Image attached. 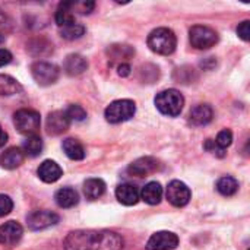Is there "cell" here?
Segmentation results:
<instances>
[{
	"label": "cell",
	"instance_id": "cell-10",
	"mask_svg": "<svg viewBox=\"0 0 250 250\" xmlns=\"http://www.w3.org/2000/svg\"><path fill=\"white\" fill-rule=\"evenodd\" d=\"M161 168V164L157 158H152V157H142L136 161H133L130 166H129V173L132 176H136V177H146L149 174H154L157 171H160Z\"/></svg>",
	"mask_w": 250,
	"mask_h": 250
},
{
	"label": "cell",
	"instance_id": "cell-28",
	"mask_svg": "<svg viewBox=\"0 0 250 250\" xmlns=\"http://www.w3.org/2000/svg\"><path fill=\"white\" fill-rule=\"evenodd\" d=\"M64 113H66L69 122H82V120L86 119V111H85V110L82 108V105H79V104H72V105H69V107L64 110Z\"/></svg>",
	"mask_w": 250,
	"mask_h": 250
},
{
	"label": "cell",
	"instance_id": "cell-14",
	"mask_svg": "<svg viewBox=\"0 0 250 250\" xmlns=\"http://www.w3.org/2000/svg\"><path fill=\"white\" fill-rule=\"evenodd\" d=\"M25 160V154L21 148H9L4 152L0 154V166L6 170H15L18 168Z\"/></svg>",
	"mask_w": 250,
	"mask_h": 250
},
{
	"label": "cell",
	"instance_id": "cell-19",
	"mask_svg": "<svg viewBox=\"0 0 250 250\" xmlns=\"http://www.w3.org/2000/svg\"><path fill=\"white\" fill-rule=\"evenodd\" d=\"M54 199H56V204L60 207V208H72L78 204L79 201V196H78V192L72 188H62L56 192L54 195Z\"/></svg>",
	"mask_w": 250,
	"mask_h": 250
},
{
	"label": "cell",
	"instance_id": "cell-7",
	"mask_svg": "<svg viewBox=\"0 0 250 250\" xmlns=\"http://www.w3.org/2000/svg\"><path fill=\"white\" fill-rule=\"evenodd\" d=\"M31 73L34 81L41 85V86H47L54 83L59 79L60 70L56 64L48 63V62H35L31 66Z\"/></svg>",
	"mask_w": 250,
	"mask_h": 250
},
{
	"label": "cell",
	"instance_id": "cell-20",
	"mask_svg": "<svg viewBox=\"0 0 250 250\" xmlns=\"http://www.w3.org/2000/svg\"><path fill=\"white\" fill-rule=\"evenodd\" d=\"M139 196L149 205H158L163 198V188L158 182H151L142 189Z\"/></svg>",
	"mask_w": 250,
	"mask_h": 250
},
{
	"label": "cell",
	"instance_id": "cell-39",
	"mask_svg": "<svg viewBox=\"0 0 250 250\" xmlns=\"http://www.w3.org/2000/svg\"><path fill=\"white\" fill-rule=\"evenodd\" d=\"M1 18H3V13H1V10H0V21H1Z\"/></svg>",
	"mask_w": 250,
	"mask_h": 250
},
{
	"label": "cell",
	"instance_id": "cell-6",
	"mask_svg": "<svg viewBox=\"0 0 250 250\" xmlns=\"http://www.w3.org/2000/svg\"><path fill=\"white\" fill-rule=\"evenodd\" d=\"M189 40H190V44L195 48L208 50V48L214 47L218 42V34L209 26L195 25L189 31Z\"/></svg>",
	"mask_w": 250,
	"mask_h": 250
},
{
	"label": "cell",
	"instance_id": "cell-12",
	"mask_svg": "<svg viewBox=\"0 0 250 250\" xmlns=\"http://www.w3.org/2000/svg\"><path fill=\"white\" fill-rule=\"evenodd\" d=\"M23 234V229L16 221H7L0 226V245L12 248L15 246Z\"/></svg>",
	"mask_w": 250,
	"mask_h": 250
},
{
	"label": "cell",
	"instance_id": "cell-24",
	"mask_svg": "<svg viewBox=\"0 0 250 250\" xmlns=\"http://www.w3.org/2000/svg\"><path fill=\"white\" fill-rule=\"evenodd\" d=\"M22 91L21 83L9 75H0V95H15Z\"/></svg>",
	"mask_w": 250,
	"mask_h": 250
},
{
	"label": "cell",
	"instance_id": "cell-22",
	"mask_svg": "<svg viewBox=\"0 0 250 250\" xmlns=\"http://www.w3.org/2000/svg\"><path fill=\"white\" fill-rule=\"evenodd\" d=\"M104 192H105V183L101 179H88L83 183V193L89 201H95L101 198Z\"/></svg>",
	"mask_w": 250,
	"mask_h": 250
},
{
	"label": "cell",
	"instance_id": "cell-1",
	"mask_svg": "<svg viewBox=\"0 0 250 250\" xmlns=\"http://www.w3.org/2000/svg\"><path fill=\"white\" fill-rule=\"evenodd\" d=\"M64 250H122L123 240L107 230H78L64 239Z\"/></svg>",
	"mask_w": 250,
	"mask_h": 250
},
{
	"label": "cell",
	"instance_id": "cell-9",
	"mask_svg": "<svg viewBox=\"0 0 250 250\" xmlns=\"http://www.w3.org/2000/svg\"><path fill=\"white\" fill-rule=\"evenodd\" d=\"M179 245V237L170 231H158L152 234L146 243L148 250H173Z\"/></svg>",
	"mask_w": 250,
	"mask_h": 250
},
{
	"label": "cell",
	"instance_id": "cell-31",
	"mask_svg": "<svg viewBox=\"0 0 250 250\" xmlns=\"http://www.w3.org/2000/svg\"><path fill=\"white\" fill-rule=\"evenodd\" d=\"M95 7V3L94 1H70V9L72 12H78V13H91L92 9Z\"/></svg>",
	"mask_w": 250,
	"mask_h": 250
},
{
	"label": "cell",
	"instance_id": "cell-33",
	"mask_svg": "<svg viewBox=\"0 0 250 250\" xmlns=\"http://www.w3.org/2000/svg\"><path fill=\"white\" fill-rule=\"evenodd\" d=\"M237 35L245 40V41H249L250 38V22L249 21H243L242 23H239L237 26Z\"/></svg>",
	"mask_w": 250,
	"mask_h": 250
},
{
	"label": "cell",
	"instance_id": "cell-36",
	"mask_svg": "<svg viewBox=\"0 0 250 250\" xmlns=\"http://www.w3.org/2000/svg\"><path fill=\"white\" fill-rule=\"evenodd\" d=\"M129 73H130V66L126 64V63H122V64L119 66V75H120V76H127Z\"/></svg>",
	"mask_w": 250,
	"mask_h": 250
},
{
	"label": "cell",
	"instance_id": "cell-27",
	"mask_svg": "<svg viewBox=\"0 0 250 250\" xmlns=\"http://www.w3.org/2000/svg\"><path fill=\"white\" fill-rule=\"evenodd\" d=\"M85 34V28L83 25L81 23H70V25H66V26H62L60 28V35L66 40H76L79 37H82Z\"/></svg>",
	"mask_w": 250,
	"mask_h": 250
},
{
	"label": "cell",
	"instance_id": "cell-5",
	"mask_svg": "<svg viewBox=\"0 0 250 250\" xmlns=\"http://www.w3.org/2000/svg\"><path fill=\"white\" fill-rule=\"evenodd\" d=\"M136 113V105L130 100H117L113 101L105 108V119L110 123H122L130 120Z\"/></svg>",
	"mask_w": 250,
	"mask_h": 250
},
{
	"label": "cell",
	"instance_id": "cell-23",
	"mask_svg": "<svg viewBox=\"0 0 250 250\" xmlns=\"http://www.w3.org/2000/svg\"><path fill=\"white\" fill-rule=\"evenodd\" d=\"M75 22V15L70 9V1L60 3L59 9L56 10V23L62 28Z\"/></svg>",
	"mask_w": 250,
	"mask_h": 250
},
{
	"label": "cell",
	"instance_id": "cell-21",
	"mask_svg": "<svg viewBox=\"0 0 250 250\" xmlns=\"http://www.w3.org/2000/svg\"><path fill=\"white\" fill-rule=\"evenodd\" d=\"M62 146H63L64 154H66L70 160L79 161V160H83V158H85V149H83L82 144H81L78 139H75V138H67V139L63 141V145H62Z\"/></svg>",
	"mask_w": 250,
	"mask_h": 250
},
{
	"label": "cell",
	"instance_id": "cell-4",
	"mask_svg": "<svg viewBox=\"0 0 250 250\" xmlns=\"http://www.w3.org/2000/svg\"><path fill=\"white\" fill-rule=\"evenodd\" d=\"M13 123H15L16 129L23 135H26V136L37 135L40 125H41L40 113L35 110H31V108H22L15 113Z\"/></svg>",
	"mask_w": 250,
	"mask_h": 250
},
{
	"label": "cell",
	"instance_id": "cell-16",
	"mask_svg": "<svg viewBox=\"0 0 250 250\" xmlns=\"http://www.w3.org/2000/svg\"><path fill=\"white\" fill-rule=\"evenodd\" d=\"M214 111L211 108V105L208 104H198L190 110L189 114V122L193 126H205L212 120Z\"/></svg>",
	"mask_w": 250,
	"mask_h": 250
},
{
	"label": "cell",
	"instance_id": "cell-26",
	"mask_svg": "<svg viewBox=\"0 0 250 250\" xmlns=\"http://www.w3.org/2000/svg\"><path fill=\"white\" fill-rule=\"evenodd\" d=\"M217 190L224 196H233L239 190V183H237L236 179H233L230 176H226V177H221L217 182Z\"/></svg>",
	"mask_w": 250,
	"mask_h": 250
},
{
	"label": "cell",
	"instance_id": "cell-15",
	"mask_svg": "<svg viewBox=\"0 0 250 250\" xmlns=\"http://www.w3.org/2000/svg\"><path fill=\"white\" fill-rule=\"evenodd\" d=\"M37 173H38V177H40L44 183H54V182H57V180L62 177V174H63L60 166H59L57 163L51 161V160H47V161H44L42 164H40Z\"/></svg>",
	"mask_w": 250,
	"mask_h": 250
},
{
	"label": "cell",
	"instance_id": "cell-38",
	"mask_svg": "<svg viewBox=\"0 0 250 250\" xmlns=\"http://www.w3.org/2000/svg\"><path fill=\"white\" fill-rule=\"evenodd\" d=\"M3 41H4V34H3V32L0 31V44H1Z\"/></svg>",
	"mask_w": 250,
	"mask_h": 250
},
{
	"label": "cell",
	"instance_id": "cell-37",
	"mask_svg": "<svg viewBox=\"0 0 250 250\" xmlns=\"http://www.w3.org/2000/svg\"><path fill=\"white\" fill-rule=\"evenodd\" d=\"M7 142V133L1 129V126H0V148L4 145Z\"/></svg>",
	"mask_w": 250,
	"mask_h": 250
},
{
	"label": "cell",
	"instance_id": "cell-34",
	"mask_svg": "<svg viewBox=\"0 0 250 250\" xmlns=\"http://www.w3.org/2000/svg\"><path fill=\"white\" fill-rule=\"evenodd\" d=\"M205 149H208V151H211V152L217 154L218 157H224V155H226L224 149L218 148V146L215 145V142H214V141H211V139H208V141H207V144H205Z\"/></svg>",
	"mask_w": 250,
	"mask_h": 250
},
{
	"label": "cell",
	"instance_id": "cell-11",
	"mask_svg": "<svg viewBox=\"0 0 250 250\" xmlns=\"http://www.w3.org/2000/svg\"><path fill=\"white\" fill-rule=\"evenodd\" d=\"M59 223V215L51 211H34L28 215V227L31 230H44Z\"/></svg>",
	"mask_w": 250,
	"mask_h": 250
},
{
	"label": "cell",
	"instance_id": "cell-8",
	"mask_svg": "<svg viewBox=\"0 0 250 250\" xmlns=\"http://www.w3.org/2000/svg\"><path fill=\"white\" fill-rule=\"evenodd\" d=\"M166 196H167V201L173 205V207H177V208H182L185 205L189 204L190 198H192V193H190V189L180 180H173L168 188H167V192H166Z\"/></svg>",
	"mask_w": 250,
	"mask_h": 250
},
{
	"label": "cell",
	"instance_id": "cell-13",
	"mask_svg": "<svg viewBox=\"0 0 250 250\" xmlns=\"http://www.w3.org/2000/svg\"><path fill=\"white\" fill-rule=\"evenodd\" d=\"M69 125H70V122L64 111L56 110V111L50 113L47 117V132L50 135H60V133L66 132L69 129Z\"/></svg>",
	"mask_w": 250,
	"mask_h": 250
},
{
	"label": "cell",
	"instance_id": "cell-17",
	"mask_svg": "<svg viewBox=\"0 0 250 250\" xmlns=\"http://www.w3.org/2000/svg\"><path fill=\"white\" fill-rule=\"evenodd\" d=\"M116 198L120 204L126 205V207H132V205H136L138 201H139V190L136 186L133 185H129V183H125V185H120L117 186L116 189Z\"/></svg>",
	"mask_w": 250,
	"mask_h": 250
},
{
	"label": "cell",
	"instance_id": "cell-2",
	"mask_svg": "<svg viewBox=\"0 0 250 250\" xmlns=\"http://www.w3.org/2000/svg\"><path fill=\"white\" fill-rule=\"evenodd\" d=\"M176 34L168 28H157L148 35V47L157 54L168 56L176 50Z\"/></svg>",
	"mask_w": 250,
	"mask_h": 250
},
{
	"label": "cell",
	"instance_id": "cell-30",
	"mask_svg": "<svg viewBox=\"0 0 250 250\" xmlns=\"http://www.w3.org/2000/svg\"><path fill=\"white\" fill-rule=\"evenodd\" d=\"M214 142H215V145L218 148H221V149L226 151V148H229L231 145V142H233V133H231V130H229V129L221 130Z\"/></svg>",
	"mask_w": 250,
	"mask_h": 250
},
{
	"label": "cell",
	"instance_id": "cell-35",
	"mask_svg": "<svg viewBox=\"0 0 250 250\" xmlns=\"http://www.w3.org/2000/svg\"><path fill=\"white\" fill-rule=\"evenodd\" d=\"M12 62V54L10 51L4 50V48H0V67H3L4 64L10 63Z\"/></svg>",
	"mask_w": 250,
	"mask_h": 250
},
{
	"label": "cell",
	"instance_id": "cell-18",
	"mask_svg": "<svg viewBox=\"0 0 250 250\" xmlns=\"http://www.w3.org/2000/svg\"><path fill=\"white\" fill-rule=\"evenodd\" d=\"M63 69L66 70L67 75L78 76V75L83 73L88 69V62L81 54H70V56L66 57L64 64H63Z\"/></svg>",
	"mask_w": 250,
	"mask_h": 250
},
{
	"label": "cell",
	"instance_id": "cell-29",
	"mask_svg": "<svg viewBox=\"0 0 250 250\" xmlns=\"http://www.w3.org/2000/svg\"><path fill=\"white\" fill-rule=\"evenodd\" d=\"M108 53H110L114 59H120V56H122L123 59H127V57H130V56L135 54V50L130 48L129 45H111L110 50H108Z\"/></svg>",
	"mask_w": 250,
	"mask_h": 250
},
{
	"label": "cell",
	"instance_id": "cell-3",
	"mask_svg": "<svg viewBox=\"0 0 250 250\" xmlns=\"http://www.w3.org/2000/svg\"><path fill=\"white\" fill-rule=\"evenodd\" d=\"M155 105L163 114L168 117H176L183 110L185 98L177 89H166L155 97Z\"/></svg>",
	"mask_w": 250,
	"mask_h": 250
},
{
	"label": "cell",
	"instance_id": "cell-25",
	"mask_svg": "<svg viewBox=\"0 0 250 250\" xmlns=\"http://www.w3.org/2000/svg\"><path fill=\"white\" fill-rule=\"evenodd\" d=\"M22 151L25 155H29V157H37L42 152V141L40 136L37 135H32V136H28L22 145Z\"/></svg>",
	"mask_w": 250,
	"mask_h": 250
},
{
	"label": "cell",
	"instance_id": "cell-32",
	"mask_svg": "<svg viewBox=\"0 0 250 250\" xmlns=\"http://www.w3.org/2000/svg\"><path fill=\"white\" fill-rule=\"evenodd\" d=\"M13 208V202L9 196L6 195H0V218L7 215Z\"/></svg>",
	"mask_w": 250,
	"mask_h": 250
}]
</instances>
